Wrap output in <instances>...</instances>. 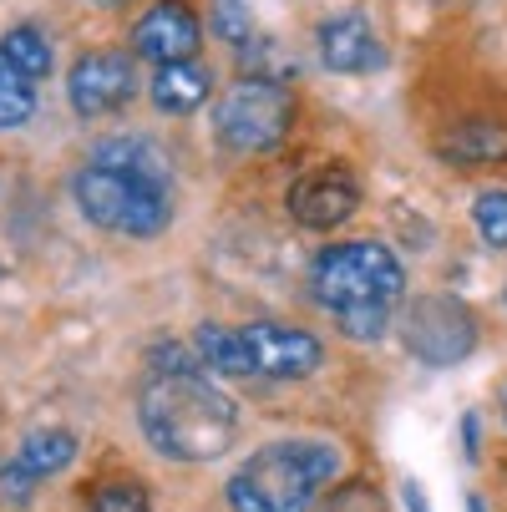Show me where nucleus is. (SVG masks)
<instances>
[{"instance_id":"nucleus-19","label":"nucleus","mask_w":507,"mask_h":512,"mask_svg":"<svg viewBox=\"0 0 507 512\" xmlns=\"http://www.w3.org/2000/svg\"><path fill=\"white\" fill-rule=\"evenodd\" d=\"M92 512H153V507L137 482H102L92 492Z\"/></svg>"},{"instance_id":"nucleus-13","label":"nucleus","mask_w":507,"mask_h":512,"mask_svg":"<svg viewBox=\"0 0 507 512\" xmlns=\"http://www.w3.org/2000/svg\"><path fill=\"white\" fill-rule=\"evenodd\" d=\"M442 153L457 168H477V163H502L507 158V127L502 122H462L442 137Z\"/></svg>"},{"instance_id":"nucleus-12","label":"nucleus","mask_w":507,"mask_h":512,"mask_svg":"<svg viewBox=\"0 0 507 512\" xmlns=\"http://www.w3.org/2000/svg\"><path fill=\"white\" fill-rule=\"evenodd\" d=\"M208 92H213V77H208V66H198V61L158 66V77H153V102L163 112H198Z\"/></svg>"},{"instance_id":"nucleus-11","label":"nucleus","mask_w":507,"mask_h":512,"mask_svg":"<svg viewBox=\"0 0 507 512\" xmlns=\"http://www.w3.org/2000/svg\"><path fill=\"white\" fill-rule=\"evenodd\" d=\"M315 41H320V61L330 71H350V77H355V71H376L386 61V51L376 41V26L360 16V11H345V16L320 21Z\"/></svg>"},{"instance_id":"nucleus-23","label":"nucleus","mask_w":507,"mask_h":512,"mask_svg":"<svg viewBox=\"0 0 507 512\" xmlns=\"http://www.w3.org/2000/svg\"><path fill=\"white\" fill-rule=\"evenodd\" d=\"M102 6H112V0H102Z\"/></svg>"},{"instance_id":"nucleus-14","label":"nucleus","mask_w":507,"mask_h":512,"mask_svg":"<svg viewBox=\"0 0 507 512\" xmlns=\"http://www.w3.org/2000/svg\"><path fill=\"white\" fill-rule=\"evenodd\" d=\"M92 163L97 168H122V173H137V178H153V183L168 178V158L153 148V142H142V137H107V142H97Z\"/></svg>"},{"instance_id":"nucleus-22","label":"nucleus","mask_w":507,"mask_h":512,"mask_svg":"<svg viewBox=\"0 0 507 512\" xmlns=\"http://www.w3.org/2000/svg\"><path fill=\"white\" fill-rule=\"evenodd\" d=\"M502 416H507V391H502Z\"/></svg>"},{"instance_id":"nucleus-8","label":"nucleus","mask_w":507,"mask_h":512,"mask_svg":"<svg viewBox=\"0 0 507 512\" xmlns=\"http://www.w3.org/2000/svg\"><path fill=\"white\" fill-rule=\"evenodd\" d=\"M132 92H137V77L122 51H87L66 77V97L82 117H107V112L127 107Z\"/></svg>"},{"instance_id":"nucleus-4","label":"nucleus","mask_w":507,"mask_h":512,"mask_svg":"<svg viewBox=\"0 0 507 512\" xmlns=\"http://www.w3.org/2000/svg\"><path fill=\"white\" fill-rule=\"evenodd\" d=\"M310 284H315V300L335 315L345 310H366V305H391L401 300L406 289V269L401 259L386 249V244H371V239H355V244H335L315 259L310 269Z\"/></svg>"},{"instance_id":"nucleus-16","label":"nucleus","mask_w":507,"mask_h":512,"mask_svg":"<svg viewBox=\"0 0 507 512\" xmlns=\"http://www.w3.org/2000/svg\"><path fill=\"white\" fill-rule=\"evenodd\" d=\"M31 112H36L31 77L0 51V127H21V122H31Z\"/></svg>"},{"instance_id":"nucleus-20","label":"nucleus","mask_w":507,"mask_h":512,"mask_svg":"<svg viewBox=\"0 0 507 512\" xmlns=\"http://www.w3.org/2000/svg\"><path fill=\"white\" fill-rule=\"evenodd\" d=\"M340 320V330L350 335V340H376L386 325H391V305H366V310H345V315H335Z\"/></svg>"},{"instance_id":"nucleus-21","label":"nucleus","mask_w":507,"mask_h":512,"mask_svg":"<svg viewBox=\"0 0 507 512\" xmlns=\"http://www.w3.org/2000/svg\"><path fill=\"white\" fill-rule=\"evenodd\" d=\"M239 6H244V0H219V31L244 46V36H249V11H239Z\"/></svg>"},{"instance_id":"nucleus-3","label":"nucleus","mask_w":507,"mask_h":512,"mask_svg":"<svg viewBox=\"0 0 507 512\" xmlns=\"http://www.w3.org/2000/svg\"><path fill=\"white\" fill-rule=\"evenodd\" d=\"M198 350L208 365H219L229 376H269V381H300L315 376L325 365V345L310 330L295 325H244V330H224V325H203L198 330Z\"/></svg>"},{"instance_id":"nucleus-6","label":"nucleus","mask_w":507,"mask_h":512,"mask_svg":"<svg viewBox=\"0 0 507 512\" xmlns=\"http://www.w3.org/2000/svg\"><path fill=\"white\" fill-rule=\"evenodd\" d=\"M289 122H295V97L269 77H244L234 82L219 107H213V132L229 153H269L284 142Z\"/></svg>"},{"instance_id":"nucleus-1","label":"nucleus","mask_w":507,"mask_h":512,"mask_svg":"<svg viewBox=\"0 0 507 512\" xmlns=\"http://www.w3.org/2000/svg\"><path fill=\"white\" fill-rule=\"evenodd\" d=\"M142 436L173 462H213L234 447L239 406L203 381V371H158L137 396Z\"/></svg>"},{"instance_id":"nucleus-10","label":"nucleus","mask_w":507,"mask_h":512,"mask_svg":"<svg viewBox=\"0 0 507 512\" xmlns=\"http://www.w3.org/2000/svg\"><path fill=\"white\" fill-rule=\"evenodd\" d=\"M355 203H360V188H355V178L345 173V168H315V173H305L295 188H289V213H295V224H305V229H335V224H345V218L355 213Z\"/></svg>"},{"instance_id":"nucleus-17","label":"nucleus","mask_w":507,"mask_h":512,"mask_svg":"<svg viewBox=\"0 0 507 512\" xmlns=\"http://www.w3.org/2000/svg\"><path fill=\"white\" fill-rule=\"evenodd\" d=\"M0 51H6L31 82H41L46 71H51V46H46V36L41 31H31V26H16V31H6L0 36Z\"/></svg>"},{"instance_id":"nucleus-5","label":"nucleus","mask_w":507,"mask_h":512,"mask_svg":"<svg viewBox=\"0 0 507 512\" xmlns=\"http://www.w3.org/2000/svg\"><path fill=\"white\" fill-rule=\"evenodd\" d=\"M77 203L107 234H132V239H153L168 229V193L153 178H137L122 168H82L77 173Z\"/></svg>"},{"instance_id":"nucleus-2","label":"nucleus","mask_w":507,"mask_h":512,"mask_svg":"<svg viewBox=\"0 0 507 512\" xmlns=\"http://www.w3.org/2000/svg\"><path fill=\"white\" fill-rule=\"evenodd\" d=\"M340 472L330 442H269L229 477L234 512H310L315 492Z\"/></svg>"},{"instance_id":"nucleus-15","label":"nucleus","mask_w":507,"mask_h":512,"mask_svg":"<svg viewBox=\"0 0 507 512\" xmlns=\"http://www.w3.org/2000/svg\"><path fill=\"white\" fill-rule=\"evenodd\" d=\"M71 457H77V436L51 426V431H36L21 442V457H16V477H51L61 472Z\"/></svg>"},{"instance_id":"nucleus-9","label":"nucleus","mask_w":507,"mask_h":512,"mask_svg":"<svg viewBox=\"0 0 507 512\" xmlns=\"http://www.w3.org/2000/svg\"><path fill=\"white\" fill-rule=\"evenodd\" d=\"M203 31L198 16L183 6V0H158V6L132 26V51L153 66H173V61H193Z\"/></svg>"},{"instance_id":"nucleus-7","label":"nucleus","mask_w":507,"mask_h":512,"mask_svg":"<svg viewBox=\"0 0 507 512\" xmlns=\"http://www.w3.org/2000/svg\"><path fill=\"white\" fill-rule=\"evenodd\" d=\"M401 340L406 350L421 360V365H457L472 355L477 345V330H472V315L457 305V300H411L406 315H401Z\"/></svg>"},{"instance_id":"nucleus-18","label":"nucleus","mask_w":507,"mask_h":512,"mask_svg":"<svg viewBox=\"0 0 507 512\" xmlns=\"http://www.w3.org/2000/svg\"><path fill=\"white\" fill-rule=\"evenodd\" d=\"M472 218H477V229H482V239H487L492 249H507V193H502V188L482 193V198L472 203Z\"/></svg>"}]
</instances>
